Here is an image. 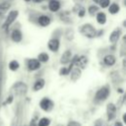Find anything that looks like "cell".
<instances>
[{
	"mask_svg": "<svg viewBox=\"0 0 126 126\" xmlns=\"http://www.w3.org/2000/svg\"><path fill=\"white\" fill-rule=\"evenodd\" d=\"M75 67H78L80 69H85L86 66L88 65V62H89V59L87 56L85 55H75L73 58H71V61H70Z\"/></svg>",
	"mask_w": 126,
	"mask_h": 126,
	"instance_id": "obj_1",
	"label": "cell"
},
{
	"mask_svg": "<svg viewBox=\"0 0 126 126\" xmlns=\"http://www.w3.org/2000/svg\"><path fill=\"white\" fill-rule=\"evenodd\" d=\"M80 32L84 36H86L88 38H94V36H96V31L93 27V25H91V24H85V25H83L81 27V29H80Z\"/></svg>",
	"mask_w": 126,
	"mask_h": 126,
	"instance_id": "obj_2",
	"label": "cell"
},
{
	"mask_svg": "<svg viewBox=\"0 0 126 126\" xmlns=\"http://www.w3.org/2000/svg\"><path fill=\"white\" fill-rule=\"evenodd\" d=\"M108 95H109V88L107 86H103L97 90V92L95 93L94 98L97 101H103L108 97Z\"/></svg>",
	"mask_w": 126,
	"mask_h": 126,
	"instance_id": "obj_3",
	"label": "cell"
},
{
	"mask_svg": "<svg viewBox=\"0 0 126 126\" xmlns=\"http://www.w3.org/2000/svg\"><path fill=\"white\" fill-rule=\"evenodd\" d=\"M116 108H117V106L112 102H109L107 104V106H106V114H107V120L108 121H110V120L115 118Z\"/></svg>",
	"mask_w": 126,
	"mask_h": 126,
	"instance_id": "obj_4",
	"label": "cell"
},
{
	"mask_svg": "<svg viewBox=\"0 0 126 126\" xmlns=\"http://www.w3.org/2000/svg\"><path fill=\"white\" fill-rule=\"evenodd\" d=\"M27 90H28V88H27L26 84H24V83H22V82H19V83L15 84V85L13 86V91H14V93H15L16 94H18V95H21V94H26Z\"/></svg>",
	"mask_w": 126,
	"mask_h": 126,
	"instance_id": "obj_5",
	"label": "cell"
},
{
	"mask_svg": "<svg viewBox=\"0 0 126 126\" xmlns=\"http://www.w3.org/2000/svg\"><path fill=\"white\" fill-rule=\"evenodd\" d=\"M18 17V11H12V12H10L9 13V15H8V17L6 18V21H5V23L3 24V29H8V27L16 20V18Z\"/></svg>",
	"mask_w": 126,
	"mask_h": 126,
	"instance_id": "obj_6",
	"label": "cell"
},
{
	"mask_svg": "<svg viewBox=\"0 0 126 126\" xmlns=\"http://www.w3.org/2000/svg\"><path fill=\"white\" fill-rule=\"evenodd\" d=\"M39 106H40V108H41L42 110H44V111H49V110L53 107V101L50 100V99L47 98V97H44V98H42V99L40 100Z\"/></svg>",
	"mask_w": 126,
	"mask_h": 126,
	"instance_id": "obj_7",
	"label": "cell"
},
{
	"mask_svg": "<svg viewBox=\"0 0 126 126\" xmlns=\"http://www.w3.org/2000/svg\"><path fill=\"white\" fill-rule=\"evenodd\" d=\"M47 46H48L49 50H51L53 52H56L59 49L60 42H59V40L57 38H51V39H49V41L47 43Z\"/></svg>",
	"mask_w": 126,
	"mask_h": 126,
	"instance_id": "obj_8",
	"label": "cell"
},
{
	"mask_svg": "<svg viewBox=\"0 0 126 126\" xmlns=\"http://www.w3.org/2000/svg\"><path fill=\"white\" fill-rule=\"evenodd\" d=\"M71 58H72V51L71 50H66L65 52H63V54L61 55V58H60V63L61 64H67L71 61Z\"/></svg>",
	"mask_w": 126,
	"mask_h": 126,
	"instance_id": "obj_9",
	"label": "cell"
},
{
	"mask_svg": "<svg viewBox=\"0 0 126 126\" xmlns=\"http://www.w3.org/2000/svg\"><path fill=\"white\" fill-rule=\"evenodd\" d=\"M39 67H40V62L37 59H30L28 61V68H29V70L34 71V70L39 69Z\"/></svg>",
	"mask_w": 126,
	"mask_h": 126,
	"instance_id": "obj_10",
	"label": "cell"
},
{
	"mask_svg": "<svg viewBox=\"0 0 126 126\" xmlns=\"http://www.w3.org/2000/svg\"><path fill=\"white\" fill-rule=\"evenodd\" d=\"M120 33H121V31H120L119 29L114 30V31L110 33V35H109V41H110L111 43H116V42L118 41L119 37H120Z\"/></svg>",
	"mask_w": 126,
	"mask_h": 126,
	"instance_id": "obj_11",
	"label": "cell"
},
{
	"mask_svg": "<svg viewBox=\"0 0 126 126\" xmlns=\"http://www.w3.org/2000/svg\"><path fill=\"white\" fill-rule=\"evenodd\" d=\"M116 62V58L112 54H107L103 57V63L106 66H113Z\"/></svg>",
	"mask_w": 126,
	"mask_h": 126,
	"instance_id": "obj_12",
	"label": "cell"
},
{
	"mask_svg": "<svg viewBox=\"0 0 126 126\" xmlns=\"http://www.w3.org/2000/svg\"><path fill=\"white\" fill-rule=\"evenodd\" d=\"M37 22H38V25L41 26V27H47L49 24H50V18L46 15H41L38 19H37Z\"/></svg>",
	"mask_w": 126,
	"mask_h": 126,
	"instance_id": "obj_13",
	"label": "cell"
},
{
	"mask_svg": "<svg viewBox=\"0 0 126 126\" xmlns=\"http://www.w3.org/2000/svg\"><path fill=\"white\" fill-rule=\"evenodd\" d=\"M48 9L51 12H57L60 9V2L57 0H50L48 4Z\"/></svg>",
	"mask_w": 126,
	"mask_h": 126,
	"instance_id": "obj_14",
	"label": "cell"
},
{
	"mask_svg": "<svg viewBox=\"0 0 126 126\" xmlns=\"http://www.w3.org/2000/svg\"><path fill=\"white\" fill-rule=\"evenodd\" d=\"M22 32L19 31V30H15L12 32V34H11V38L13 41L15 42H20L22 40Z\"/></svg>",
	"mask_w": 126,
	"mask_h": 126,
	"instance_id": "obj_15",
	"label": "cell"
},
{
	"mask_svg": "<svg viewBox=\"0 0 126 126\" xmlns=\"http://www.w3.org/2000/svg\"><path fill=\"white\" fill-rule=\"evenodd\" d=\"M96 22L99 25H104L106 23V15L103 12H97L96 13Z\"/></svg>",
	"mask_w": 126,
	"mask_h": 126,
	"instance_id": "obj_16",
	"label": "cell"
},
{
	"mask_svg": "<svg viewBox=\"0 0 126 126\" xmlns=\"http://www.w3.org/2000/svg\"><path fill=\"white\" fill-rule=\"evenodd\" d=\"M80 75H81V70L80 68H75V69H72V72H71V80L72 81H77L79 78H80Z\"/></svg>",
	"mask_w": 126,
	"mask_h": 126,
	"instance_id": "obj_17",
	"label": "cell"
},
{
	"mask_svg": "<svg viewBox=\"0 0 126 126\" xmlns=\"http://www.w3.org/2000/svg\"><path fill=\"white\" fill-rule=\"evenodd\" d=\"M43 87H44V80H43V79H39V80H37V81L34 83L32 89H33L34 92H37V91L41 90Z\"/></svg>",
	"mask_w": 126,
	"mask_h": 126,
	"instance_id": "obj_18",
	"label": "cell"
},
{
	"mask_svg": "<svg viewBox=\"0 0 126 126\" xmlns=\"http://www.w3.org/2000/svg\"><path fill=\"white\" fill-rule=\"evenodd\" d=\"M108 12L112 15H115L119 12V6L116 4V3H112L108 6Z\"/></svg>",
	"mask_w": 126,
	"mask_h": 126,
	"instance_id": "obj_19",
	"label": "cell"
},
{
	"mask_svg": "<svg viewBox=\"0 0 126 126\" xmlns=\"http://www.w3.org/2000/svg\"><path fill=\"white\" fill-rule=\"evenodd\" d=\"M9 8H10V3H9V2H3V3H0V15L4 14Z\"/></svg>",
	"mask_w": 126,
	"mask_h": 126,
	"instance_id": "obj_20",
	"label": "cell"
},
{
	"mask_svg": "<svg viewBox=\"0 0 126 126\" xmlns=\"http://www.w3.org/2000/svg\"><path fill=\"white\" fill-rule=\"evenodd\" d=\"M48 59H49V56H48V54L45 53V52L39 53L38 56H37V60H38L39 62H47Z\"/></svg>",
	"mask_w": 126,
	"mask_h": 126,
	"instance_id": "obj_21",
	"label": "cell"
},
{
	"mask_svg": "<svg viewBox=\"0 0 126 126\" xmlns=\"http://www.w3.org/2000/svg\"><path fill=\"white\" fill-rule=\"evenodd\" d=\"M19 67H20L19 62L16 61V60H12V61L9 63V69L12 70V71H16V70H18Z\"/></svg>",
	"mask_w": 126,
	"mask_h": 126,
	"instance_id": "obj_22",
	"label": "cell"
},
{
	"mask_svg": "<svg viewBox=\"0 0 126 126\" xmlns=\"http://www.w3.org/2000/svg\"><path fill=\"white\" fill-rule=\"evenodd\" d=\"M49 124H50V120L46 117H43V118L39 119L38 122H37V126H48Z\"/></svg>",
	"mask_w": 126,
	"mask_h": 126,
	"instance_id": "obj_23",
	"label": "cell"
},
{
	"mask_svg": "<svg viewBox=\"0 0 126 126\" xmlns=\"http://www.w3.org/2000/svg\"><path fill=\"white\" fill-rule=\"evenodd\" d=\"M88 12H89L90 15L94 16V14H96V13L98 12V7H97L96 5H92V6H90V7L88 8Z\"/></svg>",
	"mask_w": 126,
	"mask_h": 126,
	"instance_id": "obj_24",
	"label": "cell"
},
{
	"mask_svg": "<svg viewBox=\"0 0 126 126\" xmlns=\"http://www.w3.org/2000/svg\"><path fill=\"white\" fill-rule=\"evenodd\" d=\"M70 72H71V71H70L69 68H67V67H62V68L59 70V75H61V76H66V75H68Z\"/></svg>",
	"mask_w": 126,
	"mask_h": 126,
	"instance_id": "obj_25",
	"label": "cell"
},
{
	"mask_svg": "<svg viewBox=\"0 0 126 126\" xmlns=\"http://www.w3.org/2000/svg\"><path fill=\"white\" fill-rule=\"evenodd\" d=\"M110 0H98V4L101 8H107L109 6Z\"/></svg>",
	"mask_w": 126,
	"mask_h": 126,
	"instance_id": "obj_26",
	"label": "cell"
},
{
	"mask_svg": "<svg viewBox=\"0 0 126 126\" xmlns=\"http://www.w3.org/2000/svg\"><path fill=\"white\" fill-rule=\"evenodd\" d=\"M85 14H86V10H85V8H81L79 11H78V15H79V17H84L85 16Z\"/></svg>",
	"mask_w": 126,
	"mask_h": 126,
	"instance_id": "obj_27",
	"label": "cell"
},
{
	"mask_svg": "<svg viewBox=\"0 0 126 126\" xmlns=\"http://www.w3.org/2000/svg\"><path fill=\"white\" fill-rule=\"evenodd\" d=\"M67 126H82V125L77 121H70Z\"/></svg>",
	"mask_w": 126,
	"mask_h": 126,
	"instance_id": "obj_28",
	"label": "cell"
},
{
	"mask_svg": "<svg viewBox=\"0 0 126 126\" xmlns=\"http://www.w3.org/2000/svg\"><path fill=\"white\" fill-rule=\"evenodd\" d=\"M12 101H13V96H9L8 99H7L5 102H3V104H7V103H10V102H12Z\"/></svg>",
	"mask_w": 126,
	"mask_h": 126,
	"instance_id": "obj_29",
	"label": "cell"
},
{
	"mask_svg": "<svg viewBox=\"0 0 126 126\" xmlns=\"http://www.w3.org/2000/svg\"><path fill=\"white\" fill-rule=\"evenodd\" d=\"M114 126H123V124H122L120 121H116L115 124H114Z\"/></svg>",
	"mask_w": 126,
	"mask_h": 126,
	"instance_id": "obj_30",
	"label": "cell"
},
{
	"mask_svg": "<svg viewBox=\"0 0 126 126\" xmlns=\"http://www.w3.org/2000/svg\"><path fill=\"white\" fill-rule=\"evenodd\" d=\"M122 119H123V122L126 124V112L123 114V116H122Z\"/></svg>",
	"mask_w": 126,
	"mask_h": 126,
	"instance_id": "obj_31",
	"label": "cell"
},
{
	"mask_svg": "<svg viewBox=\"0 0 126 126\" xmlns=\"http://www.w3.org/2000/svg\"><path fill=\"white\" fill-rule=\"evenodd\" d=\"M122 64H123L124 67H126V56L124 57V59H123V61H122Z\"/></svg>",
	"mask_w": 126,
	"mask_h": 126,
	"instance_id": "obj_32",
	"label": "cell"
},
{
	"mask_svg": "<svg viewBox=\"0 0 126 126\" xmlns=\"http://www.w3.org/2000/svg\"><path fill=\"white\" fill-rule=\"evenodd\" d=\"M117 93H119V94H122V93H123V90H122L121 88H119V89H117Z\"/></svg>",
	"mask_w": 126,
	"mask_h": 126,
	"instance_id": "obj_33",
	"label": "cell"
},
{
	"mask_svg": "<svg viewBox=\"0 0 126 126\" xmlns=\"http://www.w3.org/2000/svg\"><path fill=\"white\" fill-rule=\"evenodd\" d=\"M122 40H123V42H124V43H126V34H124V35H123Z\"/></svg>",
	"mask_w": 126,
	"mask_h": 126,
	"instance_id": "obj_34",
	"label": "cell"
},
{
	"mask_svg": "<svg viewBox=\"0 0 126 126\" xmlns=\"http://www.w3.org/2000/svg\"><path fill=\"white\" fill-rule=\"evenodd\" d=\"M122 101L126 103V93H125V94H124V97H123V99H122Z\"/></svg>",
	"mask_w": 126,
	"mask_h": 126,
	"instance_id": "obj_35",
	"label": "cell"
},
{
	"mask_svg": "<svg viewBox=\"0 0 126 126\" xmlns=\"http://www.w3.org/2000/svg\"><path fill=\"white\" fill-rule=\"evenodd\" d=\"M122 25H123V27H124V28H126V20H124V21H123Z\"/></svg>",
	"mask_w": 126,
	"mask_h": 126,
	"instance_id": "obj_36",
	"label": "cell"
},
{
	"mask_svg": "<svg viewBox=\"0 0 126 126\" xmlns=\"http://www.w3.org/2000/svg\"><path fill=\"white\" fill-rule=\"evenodd\" d=\"M83 0H74V2L75 3H80V2H82Z\"/></svg>",
	"mask_w": 126,
	"mask_h": 126,
	"instance_id": "obj_37",
	"label": "cell"
},
{
	"mask_svg": "<svg viewBox=\"0 0 126 126\" xmlns=\"http://www.w3.org/2000/svg\"><path fill=\"white\" fill-rule=\"evenodd\" d=\"M43 0H33V2H36V3H39V2H42Z\"/></svg>",
	"mask_w": 126,
	"mask_h": 126,
	"instance_id": "obj_38",
	"label": "cell"
},
{
	"mask_svg": "<svg viewBox=\"0 0 126 126\" xmlns=\"http://www.w3.org/2000/svg\"><path fill=\"white\" fill-rule=\"evenodd\" d=\"M123 4H124V6L126 7V0H124V1H123Z\"/></svg>",
	"mask_w": 126,
	"mask_h": 126,
	"instance_id": "obj_39",
	"label": "cell"
},
{
	"mask_svg": "<svg viewBox=\"0 0 126 126\" xmlns=\"http://www.w3.org/2000/svg\"><path fill=\"white\" fill-rule=\"evenodd\" d=\"M94 2H95V3H98V0H93Z\"/></svg>",
	"mask_w": 126,
	"mask_h": 126,
	"instance_id": "obj_40",
	"label": "cell"
},
{
	"mask_svg": "<svg viewBox=\"0 0 126 126\" xmlns=\"http://www.w3.org/2000/svg\"><path fill=\"white\" fill-rule=\"evenodd\" d=\"M25 1H27V2H29V1H31V0H25Z\"/></svg>",
	"mask_w": 126,
	"mask_h": 126,
	"instance_id": "obj_41",
	"label": "cell"
},
{
	"mask_svg": "<svg viewBox=\"0 0 126 126\" xmlns=\"http://www.w3.org/2000/svg\"><path fill=\"white\" fill-rule=\"evenodd\" d=\"M57 126H62V125H57Z\"/></svg>",
	"mask_w": 126,
	"mask_h": 126,
	"instance_id": "obj_42",
	"label": "cell"
},
{
	"mask_svg": "<svg viewBox=\"0 0 126 126\" xmlns=\"http://www.w3.org/2000/svg\"><path fill=\"white\" fill-rule=\"evenodd\" d=\"M95 126H98V125H95Z\"/></svg>",
	"mask_w": 126,
	"mask_h": 126,
	"instance_id": "obj_43",
	"label": "cell"
}]
</instances>
